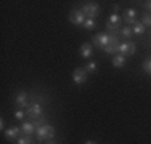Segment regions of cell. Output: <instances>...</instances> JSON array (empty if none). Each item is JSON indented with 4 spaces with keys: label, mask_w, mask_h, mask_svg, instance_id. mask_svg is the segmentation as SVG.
Wrapping results in <instances>:
<instances>
[{
    "label": "cell",
    "mask_w": 151,
    "mask_h": 144,
    "mask_svg": "<svg viewBox=\"0 0 151 144\" xmlns=\"http://www.w3.org/2000/svg\"><path fill=\"white\" fill-rule=\"evenodd\" d=\"M35 135H37V141H50L55 138V128L45 123L35 130Z\"/></svg>",
    "instance_id": "6da1fadb"
},
{
    "label": "cell",
    "mask_w": 151,
    "mask_h": 144,
    "mask_svg": "<svg viewBox=\"0 0 151 144\" xmlns=\"http://www.w3.org/2000/svg\"><path fill=\"white\" fill-rule=\"evenodd\" d=\"M81 11L84 13L87 18H90V19H95V16L100 13V6L96 5V3L90 2V3H85V5L81 8Z\"/></svg>",
    "instance_id": "7a4b0ae2"
},
{
    "label": "cell",
    "mask_w": 151,
    "mask_h": 144,
    "mask_svg": "<svg viewBox=\"0 0 151 144\" xmlns=\"http://www.w3.org/2000/svg\"><path fill=\"white\" fill-rule=\"evenodd\" d=\"M27 115H29V118L32 120H37V118H42L44 117V110H42V106L39 103H32L29 107H27Z\"/></svg>",
    "instance_id": "3957f363"
},
{
    "label": "cell",
    "mask_w": 151,
    "mask_h": 144,
    "mask_svg": "<svg viewBox=\"0 0 151 144\" xmlns=\"http://www.w3.org/2000/svg\"><path fill=\"white\" fill-rule=\"evenodd\" d=\"M85 19H87V16H85V14L82 13L81 10H71V13H69V21H71L73 24L84 26Z\"/></svg>",
    "instance_id": "277c9868"
},
{
    "label": "cell",
    "mask_w": 151,
    "mask_h": 144,
    "mask_svg": "<svg viewBox=\"0 0 151 144\" xmlns=\"http://www.w3.org/2000/svg\"><path fill=\"white\" fill-rule=\"evenodd\" d=\"M111 38H113L111 34H96V35H93V42H95V45L98 46V48H101V50L111 42Z\"/></svg>",
    "instance_id": "5b68a950"
},
{
    "label": "cell",
    "mask_w": 151,
    "mask_h": 144,
    "mask_svg": "<svg viewBox=\"0 0 151 144\" xmlns=\"http://www.w3.org/2000/svg\"><path fill=\"white\" fill-rule=\"evenodd\" d=\"M73 82L76 85H82L87 82V71L85 69H76L73 72Z\"/></svg>",
    "instance_id": "8992f818"
},
{
    "label": "cell",
    "mask_w": 151,
    "mask_h": 144,
    "mask_svg": "<svg viewBox=\"0 0 151 144\" xmlns=\"http://www.w3.org/2000/svg\"><path fill=\"white\" fill-rule=\"evenodd\" d=\"M135 53V43L134 42H121L119 45V55H134Z\"/></svg>",
    "instance_id": "52a82bcc"
},
{
    "label": "cell",
    "mask_w": 151,
    "mask_h": 144,
    "mask_svg": "<svg viewBox=\"0 0 151 144\" xmlns=\"http://www.w3.org/2000/svg\"><path fill=\"white\" fill-rule=\"evenodd\" d=\"M21 133H23L21 127H12V128H8L5 131V136H6V139H13V138H18Z\"/></svg>",
    "instance_id": "ba28073f"
},
{
    "label": "cell",
    "mask_w": 151,
    "mask_h": 144,
    "mask_svg": "<svg viewBox=\"0 0 151 144\" xmlns=\"http://www.w3.org/2000/svg\"><path fill=\"white\" fill-rule=\"evenodd\" d=\"M21 130H23V133H24L26 136H32L37 128L34 127V123H32V122H24V123L21 125Z\"/></svg>",
    "instance_id": "9c48e42d"
},
{
    "label": "cell",
    "mask_w": 151,
    "mask_h": 144,
    "mask_svg": "<svg viewBox=\"0 0 151 144\" xmlns=\"http://www.w3.org/2000/svg\"><path fill=\"white\" fill-rule=\"evenodd\" d=\"M15 103H16L18 107L27 106V95L24 91H19V93H18V96H16V99H15Z\"/></svg>",
    "instance_id": "30bf717a"
},
{
    "label": "cell",
    "mask_w": 151,
    "mask_h": 144,
    "mask_svg": "<svg viewBox=\"0 0 151 144\" xmlns=\"http://www.w3.org/2000/svg\"><path fill=\"white\" fill-rule=\"evenodd\" d=\"M135 14H137V11L134 8H129L127 11H125V23H129V24H137V21H135Z\"/></svg>",
    "instance_id": "8fae6325"
},
{
    "label": "cell",
    "mask_w": 151,
    "mask_h": 144,
    "mask_svg": "<svg viewBox=\"0 0 151 144\" xmlns=\"http://www.w3.org/2000/svg\"><path fill=\"white\" fill-rule=\"evenodd\" d=\"M92 45L90 43H84V45L81 46V56L82 58H90L92 56Z\"/></svg>",
    "instance_id": "7c38bea8"
},
{
    "label": "cell",
    "mask_w": 151,
    "mask_h": 144,
    "mask_svg": "<svg viewBox=\"0 0 151 144\" xmlns=\"http://www.w3.org/2000/svg\"><path fill=\"white\" fill-rule=\"evenodd\" d=\"M125 64V56L124 55H116L113 58V66L114 67H122Z\"/></svg>",
    "instance_id": "4fadbf2b"
},
{
    "label": "cell",
    "mask_w": 151,
    "mask_h": 144,
    "mask_svg": "<svg viewBox=\"0 0 151 144\" xmlns=\"http://www.w3.org/2000/svg\"><path fill=\"white\" fill-rule=\"evenodd\" d=\"M108 23L111 24V26H116V27H119V23H121V18H119V14H116V13H113L109 16V21Z\"/></svg>",
    "instance_id": "5bb4252c"
},
{
    "label": "cell",
    "mask_w": 151,
    "mask_h": 144,
    "mask_svg": "<svg viewBox=\"0 0 151 144\" xmlns=\"http://www.w3.org/2000/svg\"><path fill=\"white\" fill-rule=\"evenodd\" d=\"M132 32L137 34V35H143V34H145V26H143L142 23H137L134 26V29H132Z\"/></svg>",
    "instance_id": "9a60e30c"
},
{
    "label": "cell",
    "mask_w": 151,
    "mask_h": 144,
    "mask_svg": "<svg viewBox=\"0 0 151 144\" xmlns=\"http://www.w3.org/2000/svg\"><path fill=\"white\" fill-rule=\"evenodd\" d=\"M16 144H34V139H32V136H19Z\"/></svg>",
    "instance_id": "2e32d148"
},
{
    "label": "cell",
    "mask_w": 151,
    "mask_h": 144,
    "mask_svg": "<svg viewBox=\"0 0 151 144\" xmlns=\"http://www.w3.org/2000/svg\"><path fill=\"white\" fill-rule=\"evenodd\" d=\"M142 24H143V26H150L151 27V14L150 13H145V14H143V19H142Z\"/></svg>",
    "instance_id": "e0dca14e"
},
{
    "label": "cell",
    "mask_w": 151,
    "mask_h": 144,
    "mask_svg": "<svg viewBox=\"0 0 151 144\" xmlns=\"http://www.w3.org/2000/svg\"><path fill=\"white\" fill-rule=\"evenodd\" d=\"M121 34L124 35L125 38H130V37H132V34H134V32H132V29L129 27V26H125L124 29H121Z\"/></svg>",
    "instance_id": "ac0fdd59"
},
{
    "label": "cell",
    "mask_w": 151,
    "mask_h": 144,
    "mask_svg": "<svg viewBox=\"0 0 151 144\" xmlns=\"http://www.w3.org/2000/svg\"><path fill=\"white\" fill-rule=\"evenodd\" d=\"M84 27L87 29V31L93 29V27H95V19H90V18H87V19H85V23H84Z\"/></svg>",
    "instance_id": "d6986e66"
},
{
    "label": "cell",
    "mask_w": 151,
    "mask_h": 144,
    "mask_svg": "<svg viewBox=\"0 0 151 144\" xmlns=\"http://www.w3.org/2000/svg\"><path fill=\"white\" fill-rule=\"evenodd\" d=\"M85 71H87V74H92V72H95V71H96V63H95V61L88 63L87 66H85Z\"/></svg>",
    "instance_id": "ffe728a7"
},
{
    "label": "cell",
    "mask_w": 151,
    "mask_h": 144,
    "mask_svg": "<svg viewBox=\"0 0 151 144\" xmlns=\"http://www.w3.org/2000/svg\"><path fill=\"white\" fill-rule=\"evenodd\" d=\"M143 71L151 75V59H146L145 63H143Z\"/></svg>",
    "instance_id": "44dd1931"
},
{
    "label": "cell",
    "mask_w": 151,
    "mask_h": 144,
    "mask_svg": "<svg viewBox=\"0 0 151 144\" xmlns=\"http://www.w3.org/2000/svg\"><path fill=\"white\" fill-rule=\"evenodd\" d=\"M32 123H34L35 128H39V127H42V125H45V118L42 117V118H37V120H32Z\"/></svg>",
    "instance_id": "7402d4cb"
},
{
    "label": "cell",
    "mask_w": 151,
    "mask_h": 144,
    "mask_svg": "<svg viewBox=\"0 0 151 144\" xmlns=\"http://www.w3.org/2000/svg\"><path fill=\"white\" fill-rule=\"evenodd\" d=\"M24 115H26V112H24V110H16L15 117H16V118H19V120H23V118H24Z\"/></svg>",
    "instance_id": "603a6c76"
},
{
    "label": "cell",
    "mask_w": 151,
    "mask_h": 144,
    "mask_svg": "<svg viewBox=\"0 0 151 144\" xmlns=\"http://www.w3.org/2000/svg\"><path fill=\"white\" fill-rule=\"evenodd\" d=\"M0 128H5V120H3V118H2V120H0Z\"/></svg>",
    "instance_id": "cb8c5ba5"
},
{
    "label": "cell",
    "mask_w": 151,
    "mask_h": 144,
    "mask_svg": "<svg viewBox=\"0 0 151 144\" xmlns=\"http://www.w3.org/2000/svg\"><path fill=\"white\" fill-rule=\"evenodd\" d=\"M145 6H146V8H150V10H151V2H146V3H145Z\"/></svg>",
    "instance_id": "d4e9b609"
},
{
    "label": "cell",
    "mask_w": 151,
    "mask_h": 144,
    "mask_svg": "<svg viewBox=\"0 0 151 144\" xmlns=\"http://www.w3.org/2000/svg\"><path fill=\"white\" fill-rule=\"evenodd\" d=\"M45 144H56V143H55V141H53V139H50V141H47Z\"/></svg>",
    "instance_id": "484cf974"
},
{
    "label": "cell",
    "mask_w": 151,
    "mask_h": 144,
    "mask_svg": "<svg viewBox=\"0 0 151 144\" xmlns=\"http://www.w3.org/2000/svg\"><path fill=\"white\" fill-rule=\"evenodd\" d=\"M85 144H95V143H93V141H87V143H85Z\"/></svg>",
    "instance_id": "4316f807"
}]
</instances>
